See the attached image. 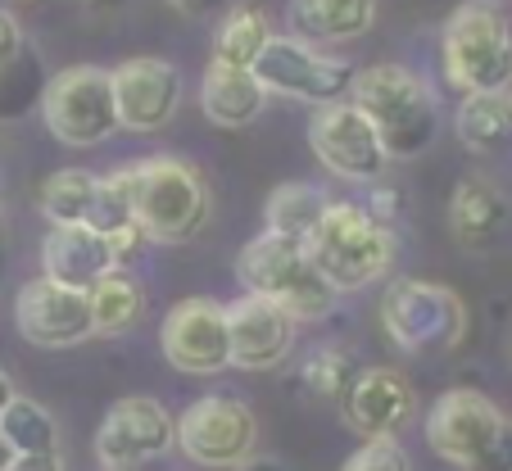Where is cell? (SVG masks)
Masks as SVG:
<instances>
[{
	"label": "cell",
	"mask_w": 512,
	"mask_h": 471,
	"mask_svg": "<svg viewBox=\"0 0 512 471\" xmlns=\"http://www.w3.org/2000/svg\"><path fill=\"white\" fill-rule=\"evenodd\" d=\"M349 105L372 123L381 136V150L390 159H417L440 136V105L435 91L404 64H372L354 73Z\"/></svg>",
	"instance_id": "6da1fadb"
},
{
	"label": "cell",
	"mask_w": 512,
	"mask_h": 471,
	"mask_svg": "<svg viewBox=\"0 0 512 471\" xmlns=\"http://www.w3.org/2000/svg\"><path fill=\"white\" fill-rule=\"evenodd\" d=\"M449 87L463 96H490L512 87V19L499 0H463L440 37Z\"/></svg>",
	"instance_id": "7a4b0ae2"
},
{
	"label": "cell",
	"mask_w": 512,
	"mask_h": 471,
	"mask_svg": "<svg viewBox=\"0 0 512 471\" xmlns=\"http://www.w3.org/2000/svg\"><path fill=\"white\" fill-rule=\"evenodd\" d=\"M132 213L145 241L155 245H186L204 231L213 213L209 182L200 168L182 164V159H141L132 164Z\"/></svg>",
	"instance_id": "3957f363"
},
{
	"label": "cell",
	"mask_w": 512,
	"mask_h": 471,
	"mask_svg": "<svg viewBox=\"0 0 512 471\" xmlns=\"http://www.w3.org/2000/svg\"><path fill=\"white\" fill-rule=\"evenodd\" d=\"M236 277H241L245 295L272 299L295 322H322L340 299L331 281L318 272V263L309 259V250L300 241L272 236V231L245 241V250L236 254Z\"/></svg>",
	"instance_id": "277c9868"
},
{
	"label": "cell",
	"mask_w": 512,
	"mask_h": 471,
	"mask_svg": "<svg viewBox=\"0 0 512 471\" xmlns=\"http://www.w3.org/2000/svg\"><path fill=\"white\" fill-rule=\"evenodd\" d=\"M309 259L331 281L336 295H354L381 281L395 263V231L381 227L363 204H327L322 222L304 241Z\"/></svg>",
	"instance_id": "5b68a950"
},
{
	"label": "cell",
	"mask_w": 512,
	"mask_h": 471,
	"mask_svg": "<svg viewBox=\"0 0 512 471\" xmlns=\"http://www.w3.org/2000/svg\"><path fill=\"white\" fill-rule=\"evenodd\" d=\"M426 444L458 471H512V417L481 390H445L435 399Z\"/></svg>",
	"instance_id": "8992f818"
},
{
	"label": "cell",
	"mask_w": 512,
	"mask_h": 471,
	"mask_svg": "<svg viewBox=\"0 0 512 471\" xmlns=\"http://www.w3.org/2000/svg\"><path fill=\"white\" fill-rule=\"evenodd\" d=\"M41 118H46L50 136L73 145V150L105 145L118 132L109 68H96V64L59 68L46 82V91H41Z\"/></svg>",
	"instance_id": "52a82bcc"
},
{
	"label": "cell",
	"mask_w": 512,
	"mask_h": 471,
	"mask_svg": "<svg viewBox=\"0 0 512 471\" xmlns=\"http://www.w3.org/2000/svg\"><path fill=\"white\" fill-rule=\"evenodd\" d=\"M381 327L404 354L454 349L467 331V308L449 286L435 281H395L381 299Z\"/></svg>",
	"instance_id": "ba28073f"
},
{
	"label": "cell",
	"mask_w": 512,
	"mask_h": 471,
	"mask_svg": "<svg viewBox=\"0 0 512 471\" xmlns=\"http://www.w3.org/2000/svg\"><path fill=\"white\" fill-rule=\"evenodd\" d=\"M358 68L349 59H331L322 50H313L309 41L300 37H277L263 46L259 64H254V77L268 96H286V100H309V105H336V100H349V87H354Z\"/></svg>",
	"instance_id": "9c48e42d"
},
{
	"label": "cell",
	"mask_w": 512,
	"mask_h": 471,
	"mask_svg": "<svg viewBox=\"0 0 512 471\" xmlns=\"http://www.w3.org/2000/svg\"><path fill=\"white\" fill-rule=\"evenodd\" d=\"M254 440H259V422H254L250 404L236 395H204L186 408L177 422L173 444L200 467H241L254 458Z\"/></svg>",
	"instance_id": "30bf717a"
},
{
	"label": "cell",
	"mask_w": 512,
	"mask_h": 471,
	"mask_svg": "<svg viewBox=\"0 0 512 471\" xmlns=\"http://www.w3.org/2000/svg\"><path fill=\"white\" fill-rule=\"evenodd\" d=\"M309 145L318 154V164L340 182H377L390 168L381 136L372 132V123L349 100L318 105V114L309 118Z\"/></svg>",
	"instance_id": "8fae6325"
},
{
	"label": "cell",
	"mask_w": 512,
	"mask_h": 471,
	"mask_svg": "<svg viewBox=\"0 0 512 471\" xmlns=\"http://www.w3.org/2000/svg\"><path fill=\"white\" fill-rule=\"evenodd\" d=\"M164 358L168 367L186 376H218L232 367V331H227V308L213 299H182L168 308L164 327Z\"/></svg>",
	"instance_id": "7c38bea8"
},
{
	"label": "cell",
	"mask_w": 512,
	"mask_h": 471,
	"mask_svg": "<svg viewBox=\"0 0 512 471\" xmlns=\"http://www.w3.org/2000/svg\"><path fill=\"white\" fill-rule=\"evenodd\" d=\"M177 422L168 417V408L150 395H127L105 413L96 431V453L105 462V471H136L141 462L164 458L173 449Z\"/></svg>",
	"instance_id": "4fadbf2b"
},
{
	"label": "cell",
	"mask_w": 512,
	"mask_h": 471,
	"mask_svg": "<svg viewBox=\"0 0 512 471\" xmlns=\"http://www.w3.org/2000/svg\"><path fill=\"white\" fill-rule=\"evenodd\" d=\"M109 82H114L118 127H127V132H159L173 123L177 105H182V73L159 55L123 59L109 73Z\"/></svg>",
	"instance_id": "5bb4252c"
},
{
	"label": "cell",
	"mask_w": 512,
	"mask_h": 471,
	"mask_svg": "<svg viewBox=\"0 0 512 471\" xmlns=\"http://www.w3.org/2000/svg\"><path fill=\"white\" fill-rule=\"evenodd\" d=\"M14 322L28 345L41 349H73L91 340V304L87 290L59 286L50 277H32L14 299Z\"/></svg>",
	"instance_id": "9a60e30c"
},
{
	"label": "cell",
	"mask_w": 512,
	"mask_h": 471,
	"mask_svg": "<svg viewBox=\"0 0 512 471\" xmlns=\"http://www.w3.org/2000/svg\"><path fill=\"white\" fill-rule=\"evenodd\" d=\"M340 408H345V422L363 440H395L413 422L417 395L404 381V372H395V367H363L354 376V385L345 390Z\"/></svg>",
	"instance_id": "2e32d148"
},
{
	"label": "cell",
	"mask_w": 512,
	"mask_h": 471,
	"mask_svg": "<svg viewBox=\"0 0 512 471\" xmlns=\"http://www.w3.org/2000/svg\"><path fill=\"white\" fill-rule=\"evenodd\" d=\"M227 331H232V367L245 372L281 367L295 345V318L263 295H241L227 304Z\"/></svg>",
	"instance_id": "e0dca14e"
},
{
	"label": "cell",
	"mask_w": 512,
	"mask_h": 471,
	"mask_svg": "<svg viewBox=\"0 0 512 471\" xmlns=\"http://www.w3.org/2000/svg\"><path fill=\"white\" fill-rule=\"evenodd\" d=\"M449 231L472 254L499 250L512 231V200L499 191L494 177H463L449 200Z\"/></svg>",
	"instance_id": "ac0fdd59"
},
{
	"label": "cell",
	"mask_w": 512,
	"mask_h": 471,
	"mask_svg": "<svg viewBox=\"0 0 512 471\" xmlns=\"http://www.w3.org/2000/svg\"><path fill=\"white\" fill-rule=\"evenodd\" d=\"M114 250L100 231L82 227H50L46 241H41V277L59 281V286L73 290H91L105 272H114Z\"/></svg>",
	"instance_id": "d6986e66"
},
{
	"label": "cell",
	"mask_w": 512,
	"mask_h": 471,
	"mask_svg": "<svg viewBox=\"0 0 512 471\" xmlns=\"http://www.w3.org/2000/svg\"><path fill=\"white\" fill-rule=\"evenodd\" d=\"M200 105L213 127H250L268 105V91L259 87L254 68H232L209 59L200 82Z\"/></svg>",
	"instance_id": "ffe728a7"
},
{
	"label": "cell",
	"mask_w": 512,
	"mask_h": 471,
	"mask_svg": "<svg viewBox=\"0 0 512 471\" xmlns=\"http://www.w3.org/2000/svg\"><path fill=\"white\" fill-rule=\"evenodd\" d=\"M377 0H290V37L300 41H354L372 28Z\"/></svg>",
	"instance_id": "44dd1931"
},
{
	"label": "cell",
	"mask_w": 512,
	"mask_h": 471,
	"mask_svg": "<svg viewBox=\"0 0 512 471\" xmlns=\"http://www.w3.org/2000/svg\"><path fill=\"white\" fill-rule=\"evenodd\" d=\"M454 132L463 150L472 154H499L512 145V105L508 91H490V96H463L454 114Z\"/></svg>",
	"instance_id": "7402d4cb"
},
{
	"label": "cell",
	"mask_w": 512,
	"mask_h": 471,
	"mask_svg": "<svg viewBox=\"0 0 512 471\" xmlns=\"http://www.w3.org/2000/svg\"><path fill=\"white\" fill-rule=\"evenodd\" d=\"M87 304H91V336H123L141 322L145 313V290L132 272L114 268L87 290Z\"/></svg>",
	"instance_id": "603a6c76"
},
{
	"label": "cell",
	"mask_w": 512,
	"mask_h": 471,
	"mask_svg": "<svg viewBox=\"0 0 512 471\" xmlns=\"http://www.w3.org/2000/svg\"><path fill=\"white\" fill-rule=\"evenodd\" d=\"M327 195L318 191V186L309 182H281L277 191L268 195V204H263V218H268V231L272 236H286V241H309L313 227L322 222V213H327Z\"/></svg>",
	"instance_id": "cb8c5ba5"
},
{
	"label": "cell",
	"mask_w": 512,
	"mask_h": 471,
	"mask_svg": "<svg viewBox=\"0 0 512 471\" xmlns=\"http://www.w3.org/2000/svg\"><path fill=\"white\" fill-rule=\"evenodd\" d=\"M96 191H100L96 173H87V168H59V173L41 186V218H46L50 227H82V222H91Z\"/></svg>",
	"instance_id": "d4e9b609"
},
{
	"label": "cell",
	"mask_w": 512,
	"mask_h": 471,
	"mask_svg": "<svg viewBox=\"0 0 512 471\" xmlns=\"http://www.w3.org/2000/svg\"><path fill=\"white\" fill-rule=\"evenodd\" d=\"M0 444L10 449V458H28V453H59V426L37 399L14 395L10 408L0 413Z\"/></svg>",
	"instance_id": "484cf974"
},
{
	"label": "cell",
	"mask_w": 512,
	"mask_h": 471,
	"mask_svg": "<svg viewBox=\"0 0 512 471\" xmlns=\"http://www.w3.org/2000/svg\"><path fill=\"white\" fill-rule=\"evenodd\" d=\"M268 41H272L268 14H263L259 5H236L223 19L218 37H213V59H218V64H232V68H254Z\"/></svg>",
	"instance_id": "4316f807"
},
{
	"label": "cell",
	"mask_w": 512,
	"mask_h": 471,
	"mask_svg": "<svg viewBox=\"0 0 512 471\" xmlns=\"http://www.w3.org/2000/svg\"><path fill=\"white\" fill-rule=\"evenodd\" d=\"M358 372H363V367H358V358L349 354V349L322 345V349H313V354L304 358L300 385L309 390L313 399H345V390L354 385Z\"/></svg>",
	"instance_id": "83f0119b"
},
{
	"label": "cell",
	"mask_w": 512,
	"mask_h": 471,
	"mask_svg": "<svg viewBox=\"0 0 512 471\" xmlns=\"http://www.w3.org/2000/svg\"><path fill=\"white\" fill-rule=\"evenodd\" d=\"M340 471H413V462L395 440H368Z\"/></svg>",
	"instance_id": "f1b7e54d"
},
{
	"label": "cell",
	"mask_w": 512,
	"mask_h": 471,
	"mask_svg": "<svg viewBox=\"0 0 512 471\" xmlns=\"http://www.w3.org/2000/svg\"><path fill=\"white\" fill-rule=\"evenodd\" d=\"M19 59H23V28L10 10H0V82L14 73Z\"/></svg>",
	"instance_id": "f546056e"
},
{
	"label": "cell",
	"mask_w": 512,
	"mask_h": 471,
	"mask_svg": "<svg viewBox=\"0 0 512 471\" xmlns=\"http://www.w3.org/2000/svg\"><path fill=\"white\" fill-rule=\"evenodd\" d=\"M399 209H404V204H399V195H395V191H386V186H381V191H372L368 213L381 222V227H390V222L399 218Z\"/></svg>",
	"instance_id": "4dcf8cb0"
},
{
	"label": "cell",
	"mask_w": 512,
	"mask_h": 471,
	"mask_svg": "<svg viewBox=\"0 0 512 471\" xmlns=\"http://www.w3.org/2000/svg\"><path fill=\"white\" fill-rule=\"evenodd\" d=\"M5 471H64L59 453H28V458H10Z\"/></svg>",
	"instance_id": "1f68e13d"
},
{
	"label": "cell",
	"mask_w": 512,
	"mask_h": 471,
	"mask_svg": "<svg viewBox=\"0 0 512 471\" xmlns=\"http://www.w3.org/2000/svg\"><path fill=\"white\" fill-rule=\"evenodd\" d=\"M10 399H14V381H10V372L0 367V413L10 408ZM0 462H10V449H5V444H0Z\"/></svg>",
	"instance_id": "d6a6232c"
},
{
	"label": "cell",
	"mask_w": 512,
	"mask_h": 471,
	"mask_svg": "<svg viewBox=\"0 0 512 471\" xmlns=\"http://www.w3.org/2000/svg\"><path fill=\"white\" fill-rule=\"evenodd\" d=\"M173 10H182V14H213L223 0H168Z\"/></svg>",
	"instance_id": "836d02e7"
},
{
	"label": "cell",
	"mask_w": 512,
	"mask_h": 471,
	"mask_svg": "<svg viewBox=\"0 0 512 471\" xmlns=\"http://www.w3.org/2000/svg\"><path fill=\"white\" fill-rule=\"evenodd\" d=\"M232 471H286V467H281L277 458H245L241 467H232Z\"/></svg>",
	"instance_id": "e575fe53"
},
{
	"label": "cell",
	"mask_w": 512,
	"mask_h": 471,
	"mask_svg": "<svg viewBox=\"0 0 512 471\" xmlns=\"http://www.w3.org/2000/svg\"><path fill=\"white\" fill-rule=\"evenodd\" d=\"M5 254H10V227H5V209H0V277H5Z\"/></svg>",
	"instance_id": "d590c367"
},
{
	"label": "cell",
	"mask_w": 512,
	"mask_h": 471,
	"mask_svg": "<svg viewBox=\"0 0 512 471\" xmlns=\"http://www.w3.org/2000/svg\"><path fill=\"white\" fill-rule=\"evenodd\" d=\"M82 5H91V10H114V5H123V0H82Z\"/></svg>",
	"instance_id": "8d00e7d4"
},
{
	"label": "cell",
	"mask_w": 512,
	"mask_h": 471,
	"mask_svg": "<svg viewBox=\"0 0 512 471\" xmlns=\"http://www.w3.org/2000/svg\"><path fill=\"white\" fill-rule=\"evenodd\" d=\"M508 105H512V87H508Z\"/></svg>",
	"instance_id": "74e56055"
},
{
	"label": "cell",
	"mask_w": 512,
	"mask_h": 471,
	"mask_svg": "<svg viewBox=\"0 0 512 471\" xmlns=\"http://www.w3.org/2000/svg\"><path fill=\"white\" fill-rule=\"evenodd\" d=\"M0 471H5V462H0Z\"/></svg>",
	"instance_id": "f35d334b"
}]
</instances>
